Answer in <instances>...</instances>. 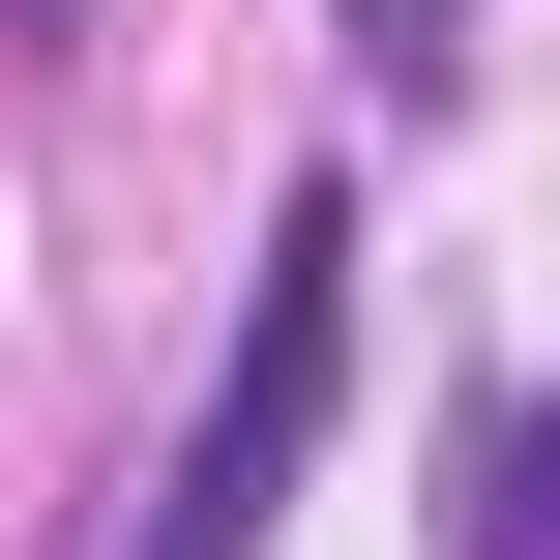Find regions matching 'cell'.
I'll return each instance as SVG.
<instances>
[{
	"label": "cell",
	"instance_id": "obj_1",
	"mask_svg": "<svg viewBox=\"0 0 560 560\" xmlns=\"http://www.w3.org/2000/svg\"><path fill=\"white\" fill-rule=\"evenodd\" d=\"M325 354H354V207H295V236H266V325H236V413L177 443V502H148V560H266V502H295V443H325Z\"/></svg>",
	"mask_w": 560,
	"mask_h": 560
},
{
	"label": "cell",
	"instance_id": "obj_2",
	"mask_svg": "<svg viewBox=\"0 0 560 560\" xmlns=\"http://www.w3.org/2000/svg\"><path fill=\"white\" fill-rule=\"evenodd\" d=\"M472 59V0H354V89H443Z\"/></svg>",
	"mask_w": 560,
	"mask_h": 560
},
{
	"label": "cell",
	"instance_id": "obj_3",
	"mask_svg": "<svg viewBox=\"0 0 560 560\" xmlns=\"http://www.w3.org/2000/svg\"><path fill=\"white\" fill-rule=\"evenodd\" d=\"M472 560H560V413L502 443V502H472Z\"/></svg>",
	"mask_w": 560,
	"mask_h": 560
}]
</instances>
